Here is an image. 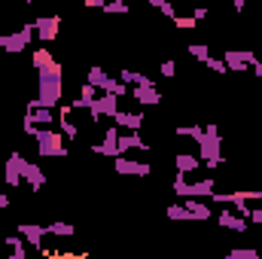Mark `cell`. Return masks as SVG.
Wrapping results in <instances>:
<instances>
[{"instance_id":"1","label":"cell","mask_w":262,"mask_h":259,"mask_svg":"<svg viewBox=\"0 0 262 259\" xmlns=\"http://www.w3.org/2000/svg\"><path fill=\"white\" fill-rule=\"evenodd\" d=\"M61 79H64V70H61L58 61H49L46 67L37 70V98H40L43 107H52V110L58 107V101L64 95Z\"/></svg>"},{"instance_id":"2","label":"cell","mask_w":262,"mask_h":259,"mask_svg":"<svg viewBox=\"0 0 262 259\" xmlns=\"http://www.w3.org/2000/svg\"><path fill=\"white\" fill-rule=\"evenodd\" d=\"M34 140H37L40 156H55V159H64L67 156L64 134H61V131H52V125H40L37 134H34Z\"/></svg>"},{"instance_id":"3","label":"cell","mask_w":262,"mask_h":259,"mask_svg":"<svg viewBox=\"0 0 262 259\" xmlns=\"http://www.w3.org/2000/svg\"><path fill=\"white\" fill-rule=\"evenodd\" d=\"M198 159H201L207 168H220L223 153H220V128H216V125H207V128H204V137H201V143H198Z\"/></svg>"},{"instance_id":"4","label":"cell","mask_w":262,"mask_h":259,"mask_svg":"<svg viewBox=\"0 0 262 259\" xmlns=\"http://www.w3.org/2000/svg\"><path fill=\"white\" fill-rule=\"evenodd\" d=\"M119 113V95H113V92H101L95 101H92V107H89V119L92 122H98V119H113Z\"/></svg>"},{"instance_id":"5","label":"cell","mask_w":262,"mask_h":259,"mask_svg":"<svg viewBox=\"0 0 262 259\" xmlns=\"http://www.w3.org/2000/svg\"><path fill=\"white\" fill-rule=\"evenodd\" d=\"M213 180L207 177V180H198V183H186V174H180L177 171V180H174V192L180 195V198H210L213 192Z\"/></svg>"},{"instance_id":"6","label":"cell","mask_w":262,"mask_h":259,"mask_svg":"<svg viewBox=\"0 0 262 259\" xmlns=\"http://www.w3.org/2000/svg\"><path fill=\"white\" fill-rule=\"evenodd\" d=\"M31 37H34V25H21L15 34H6L3 49H6L9 55H18V52H25V49L31 46Z\"/></svg>"},{"instance_id":"7","label":"cell","mask_w":262,"mask_h":259,"mask_svg":"<svg viewBox=\"0 0 262 259\" xmlns=\"http://www.w3.org/2000/svg\"><path fill=\"white\" fill-rule=\"evenodd\" d=\"M3 177H6V186H21L25 183V156L21 153H9V159L3 165Z\"/></svg>"},{"instance_id":"8","label":"cell","mask_w":262,"mask_h":259,"mask_svg":"<svg viewBox=\"0 0 262 259\" xmlns=\"http://www.w3.org/2000/svg\"><path fill=\"white\" fill-rule=\"evenodd\" d=\"M58 28H61V15H37L34 18V31L43 43H52L58 37Z\"/></svg>"},{"instance_id":"9","label":"cell","mask_w":262,"mask_h":259,"mask_svg":"<svg viewBox=\"0 0 262 259\" xmlns=\"http://www.w3.org/2000/svg\"><path fill=\"white\" fill-rule=\"evenodd\" d=\"M92 153L107 156V159H116V156H119V125H116V122L104 131V140H101V143H95V146H92Z\"/></svg>"},{"instance_id":"10","label":"cell","mask_w":262,"mask_h":259,"mask_svg":"<svg viewBox=\"0 0 262 259\" xmlns=\"http://www.w3.org/2000/svg\"><path fill=\"white\" fill-rule=\"evenodd\" d=\"M113 168H116V174H134V177H146V174L152 171L149 162H134L125 153H119V156L113 159Z\"/></svg>"},{"instance_id":"11","label":"cell","mask_w":262,"mask_h":259,"mask_svg":"<svg viewBox=\"0 0 262 259\" xmlns=\"http://www.w3.org/2000/svg\"><path fill=\"white\" fill-rule=\"evenodd\" d=\"M223 61L229 70H247V67H253L259 58L253 55V52H238V49H226V55H223Z\"/></svg>"},{"instance_id":"12","label":"cell","mask_w":262,"mask_h":259,"mask_svg":"<svg viewBox=\"0 0 262 259\" xmlns=\"http://www.w3.org/2000/svg\"><path fill=\"white\" fill-rule=\"evenodd\" d=\"M128 95L137 101V104H143V107H156V104H162V92H159L156 85H131Z\"/></svg>"},{"instance_id":"13","label":"cell","mask_w":262,"mask_h":259,"mask_svg":"<svg viewBox=\"0 0 262 259\" xmlns=\"http://www.w3.org/2000/svg\"><path fill=\"white\" fill-rule=\"evenodd\" d=\"M216 223H220L223 229H232V232H247V226H250V220L241 217L238 210H220V213H216Z\"/></svg>"},{"instance_id":"14","label":"cell","mask_w":262,"mask_h":259,"mask_svg":"<svg viewBox=\"0 0 262 259\" xmlns=\"http://www.w3.org/2000/svg\"><path fill=\"white\" fill-rule=\"evenodd\" d=\"M18 235H25V241L31 247H40L43 238L49 235V226H40V223H18Z\"/></svg>"},{"instance_id":"15","label":"cell","mask_w":262,"mask_h":259,"mask_svg":"<svg viewBox=\"0 0 262 259\" xmlns=\"http://www.w3.org/2000/svg\"><path fill=\"white\" fill-rule=\"evenodd\" d=\"M25 183H28L34 192L46 186V174H43V168H40L37 162H25Z\"/></svg>"},{"instance_id":"16","label":"cell","mask_w":262,"mask_h":259,"mask_svg":"<svg viewBox=\"0 0 262 259\" xmlns=\"http://www.w3.org/2000/svg\"><path fill=\"white\" fill-rule=\"evenodd\" d=\"M98 98V85H92V82H82V89H79V95L73 98V110H89L92 107V101Z\"/></svg>"},{"instance_id":"17","label":"cell","mask_w":262,"mask_h":259,"mask_svg":"<svg viewBox=\"0 0 262 259\" xmlns=\"http://www.w3.org/2000/svg\"><path fill=\"white\" fill-rule=\"evenodd\" d=\"M70 113H73V107L70 104H64V107H58V131L64 134V140H73L76 134H79V128L70 122Z\"/></svg>"},{"instance_id":"18","label":"cell","mask_w":262,"mask_h":259,"mask_svg":"<svg viewBox=\"0 0 262 259\" xmlns=\"http://www.w3.org/2000/svg\"><path fill=\"white\" fill-rule=\"evenodd\" d=\"M128 149H149V143L140 137V131H125L119 134V153H128Z\"/></svg>"},{"instance_id":"19","label":"cell","mask_w":262,"mask_h":259,"mask_svg":"<svg viewBox=\"0 0 262 259\" xmlns=\"http://www.w3.org/2000/svg\"><path fill=\"white\" fill-rule=\"evenodd\" d=\"M113 122L119 125V128H125V131H140V125H143V113H116L113 116Z\"/></svg>"},{"instance_id":"20","label":"cell","mask_w":262,"mask_h":259,"mask_svg":"<svg viewBox=\"0 0 262 259\" xmlns=\"http://www.w3.org/2000/svg\"><path fill=\"white\" fill-rule=\"evenodd\" d=\"M183 204L189 207L192 220H210V217H213V210L207 207V201H204V198H183Z\"/></svg>"},{"instance_id":"21","label":"cell","mask_w":262,"mask_h":259,"mask_svg":"<svg viewBox=\"0 0 262 259\" xmlns=\"http://www.w3.org/2000/svg\"><path fill=\"white\" fill-rule=\"evenodd\" d=\"M119 79H122L125 85H152V79H149L146 73L131 70V67H122V70H119Z\"/></svg>"},{"instance_id":"22","label":"cell","mask_w":262,"mask_h":259,"mask_svg":"<svg viewBox=\"0 0 262 259\" xmlns=\"http://www.w3.org/2000/svg\"><path fill=\"white\" fill-rule=\"evenodd\" d=\"M174 165H177V171H180V174H192L198 165H201V159H198L195 153H180Z\"/></svg>"},{"instance_id":"23","label":"cell","mask_w":262,"mask_h":259,"mask_svg":"<svg viewBox=\"0 0 262 259\" xmlns=\"http://www.w3.org/2000/svg\"><path fill=\"white\" fill-rule=\"evenodd\" d=\"M31 116H34V122H37V125H52V122L58 119L52 107H37V110H31Z\"/></svg>"},{"instance_id":"24","label":"cell","mask_w":262,"mask_h":259,"mask_svg":"<svg viewBox=\"0 0 262 259\" xmlns=\"http://www.w3.org/2000/svg\"><path fill=\"white\" fill-rule=\"evenodd\" d=\"M101 12H104V15H128V3H125V0H107V3L101 6Z\"/></svg>"},{"instance_id":"25","label":"cell","mask_w":262,"mask_h":259,"mask_svg":"<svg viewBox=\"0 0 262 259\" xmlns=\"http://www.w3.org/2000/svg\"><path fill=\"white\" fill-rule=\"evenodd\" d=\"M6 247L12 250V259H25L28 256V250H25V244H21L18 235H6Z\"/></svg>"},{"instance_id":"26","label":"cell","mask_w":262,"mask_h":259,"mask_svg":"<svg viewBox=\"0 0 262 259\" xmlns=\"http://www.w3.org/2000/svg\"><path fill=\"white\" fill-rule=\"evenodd\" d=\"M49 235H55V238H70V235H76V229L70 226V223H49Z\"/></svg>"},{"instance_id":"27","label":"cell","mask_w":262,"mask_h":259,"mask_svg":"<svg viewBox=\"0 0 262 259\" xmlns=\"http://www.w3.org/2000/svg\"><path fill=\"white\" fill-rule=\"evenodd\" d=\"M177 137H192L195 143H201L204 128H201V125H177Z\"/></svg>"},{"instance_id":"28","label":"cell","mask_w":262,"mask_h":259,"mask_svg":"<svg viewBox=\"0 0 262 259\" xmlns=\"http://www.w3.org/2000/svg\"><path fill=\"white\" fill-rule=\"evenodd\" d=\"M165 213H168V220H192V213H189V207H186L183 201H180V204H171Z\"/></svg>"},{"instance_id":"29","label":"cell","mask_w":262,"mask_h":259,"mask_svg":"<svg viewBox=\"0 0 262 259\" xmlns=\"http://www.w3.org/2000/svg\"><path fill=\"white\" fill-rule=\"evenodd\" d=\"M49 61H55L49 49H34V58H31V64H34V70H40V67H46Z\"/></svg>"},{"instance_id":"30","label":"cell","mask_w":262,"mask_h":259,"mask_svg":"<svg viewBox=\"0 0 262 259\" xmlns=\"http://www.w3.org/2000/svg\"><path fill=\"white\" fill-rule=\"evenodd\" d=\"M104 76H107V70H104V67H101V64H92V67H89V79H85V82L101 85V82H104Z\"/></svg>"},{"instance_id":"31","label":"cell","mask_w":262,"mask_h":259,"mask_svg":"<svg viewBox=\"0 0 262 259\" xmlns=\"http://www.w3.org/2000/svg\"><path fill=\"white\" fill-rule=\"evenodd\" d=\"M226 259H259V253L253 247H238V250H229Z\"/></svg>"},{"instance_id":"32","label":"cell","mask_w":262,"mask_h":259,"mask_svg":"<svg viewBox=\"0 0 262 259\" xmlns=\"http://www.w3.org/2000/svg\"><path fill=\"white\" fill-rule=\"evenodd\" d=\"M189 55H192L198 64H201V61L210 55V49H207V43H192V46H189Z\"/></svg>"},{"instance_id":"33","label":"cell","mask_w":262,"mask_h":259,"mask_svg":"<svg viewBox=\"0 0 262 259\" xmlns=\"http://www.w3.org/2000/svg\"><path fill=\"white\" fill-rule=\"evenodd\" d=\"M201 64H204V67H210L213 73H226V70H229V67H226V61H223V58H213V55H207V58H204Z\"/></svg>"},{"instance_id":"34","label":"cell","mask_w":262,"mask_h":259,"mask_svg":"<svg viewBox=\"0 0 262 259\" xmlns=\"http://www.w3.org/2000/svg\"><path fill=\"white\" fill-rule=\"evenodd\" d=\"M174 25H177L180 31H192V28H195L198 21L192 18V15H174Z\"/></svg>"},{"instance_id":"35","label":"cell","mask_w":262,"mask_h":259,"mask_svg":"<svg viewBox=\"0 0 262 259\" xmlns=\"http://www.w3.org/2000/svg\"><path fill=\"white\" fill-rule=\"evenodd\" d=\"M37 128H40V125L34 122V116H31V113H25V119H21V131H25L28 137H34V134H37Z\"/></svg>"},{"instance_id":"36","label":"cell","mask_w":262,"mask_h":259,"mask_svg":"<svg viewBox=\"0 0 262 259\" xmlns=\"http://www.w3.org/2000/svg\"><path fill=\"white\" fill-rule=\"evenodd\" d=\"M159 70H162V76H168V79H171V76L177 73V64H174V61H162V67H159Z\"/></svg>"},{"instance_id":"37","label":"cell","mask_w":262,"mask_h":259,"mask_svg":"<svg viewBox=\"0 0 262 259\" xmlns=\"http://www.w3.org/2000/svg\"><path fill=\"white\" fill-rule=\"evenodd\" d=\"M159 12H162V15H168V18H174V15H177V12H174V6H171V0H165V3L159 6Z\"/></svg>"},{"instance_id":"38","label":"cell","mask_w":262,"mask_h":259,"mask_svg":"<svg viewBox=\"0 0 262 259\" xmlns=\"http://www.w3.org/2000/svg\"><path fill=\"white\" fill-rule=\"evenodd\" d=\"M192 18H195V21H204V18H207V6H195V9H192Z\"/></svg>"},{"instance_id":"39","label":"cell","mask_w":262,"mask_h":259,"mask_svg":"<svg viewBox=\"0 0 262 259\" xmlns=\"http://www.w3.org/2000/svg\"><path fill=\"white\" fill-rule=\"evenodd\" d=\"M250 223H262V207H253L250 210Z\"/></svg>"},{"instance_id":"40","label":"cell","mask_w":262,"mask_h":259,"mask_svg":"<svg viewBox=\"0 0 262 259\" xmlns=\"http://www.w3.org/2000/svg\"><path fill=\"white\" fill-rule=\"evenodd\" d=\"M82 3H85V6H89V9H101V6H104V3H107V0H82Z\"/></svg>"},{"instance_id":"41","label":"cell","mask_w":262,"mask_h":259,"mask_svg":"<svg viewBox=\"0 0 262 259\" xmlns=\"http://www.w3.org/2000/svg\"><path fill=\"white\" fill-rule=\"evenodd\" d=\"M232 6H235V12H244V6H247V0H232Z\"/></svg>"},{"instance_id":"42","label":"cell","mask_w":262,"mask_h":259,"mask_svg":"<svg viewBox=\"0 0 262 259\" xmlns=\"http://www.w3.org/2000/svg\"><path fill=\"white\" fill-rule=\"evenodd\" d=\"M3 207H9V195L0 192V210H3Z\"/></svg>"},{"instance_id":"43","label":"cell","mask_w":262,"mask_h":259,"mask_svg":"<svg viewBox=\"0 0 262 259\" xmlns=\"http://www.w3.org/2000/svg\"><path fill=\"white\" fill-rule=\"evenodd\" d=\"M253 73H256V76H262V61H256V64H253Z\"/></svg>"},{"instance_id":"44","label":"cell","mask_w":262,"mask_h":259,"mask_svg":"<svg viewBox=\"0 0 262 259\" xmlns=\"http://www.w3.org/2000/svg\"><path fill=\"white\" fill-rule=\"evenodd\" d=\"M162 3H165V0H149V6H156V9H159Z\"/></svg>"},{"instance_id":"45","label":"cell","mask_w":262,"mask_h":259,"mask_svg":"<svg viewBox=\"0 0 262 259\" xmlns=\"http://www.w3.org/2000/svg\"><path fill=\"white\" fill-rule=\"evenodd\" d=\"M3 43H6V34H0V49H3Z\"/></svg>"},{"instance_id":"46","label":"cell","mask_w":262,"mask_h":259,"mask_svg":"<svg viewBox=\"0 0 262 259\" xmlns=\"http://www.w3.org/2000/svg\"><path fill=\"white\" fill-rule=\"evenodd\" d=\"M25 3H34V0H25Z\"/></svg>"}]
</instances>
